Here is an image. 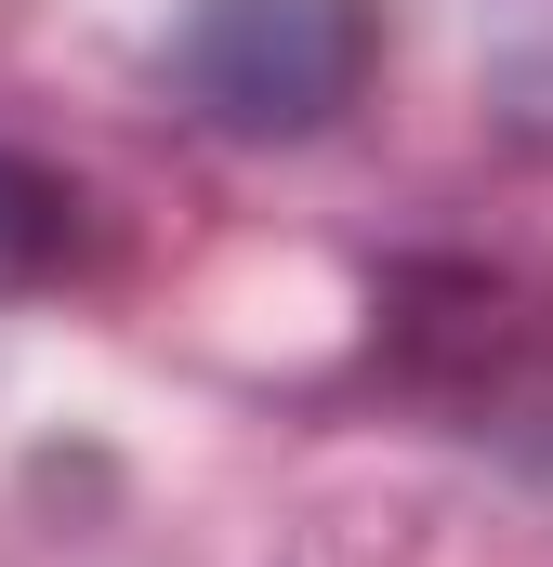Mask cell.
Here are the masks:
<instances>
[{"instance_id":"7a4b0ae2","label":"cell","mask_w":553,"mask_h":567,"mask_svg":"<svg viewBox=\"0 0 553 567\" xmlns=\"http://www.w3.org/2000/svg\"><path fill=\"white\" fill-rule=\"evenodd\" d=\"M80 251V185L66 172H40V158H13L0 145V290H27V278H53Z\"/></svg>"},{"instance_id":"6da1fadb","label":"cell","mask_w":553,"mask_h":567,"mask_svg":"<svg viewBox=\"0 0 553 567\" xmlns=\"http://www.w3.org/2000/svg\"><path fill=\"white\" fill-rule=\"evenodd\" d=\"M158 66H171V93L211 133L290 145V133H330L369 93L383 0H185L171 40H158Z\"/></svg>"}]
</instances>
